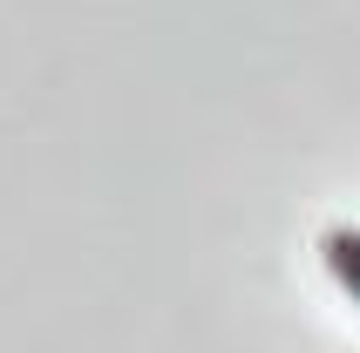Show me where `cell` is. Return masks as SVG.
<instances>
[{
	"label": "cell",
	"mask_w": 360,
	"mask_h": 353,
	"mask_svg": "<svg viewBox=\"0 0 360 353\" xmlns=\"http://www.w3.org/2000/svg\"><path fill=\"white\" fill-rule=\"evenodd\" d=\"M320 258H326V272L340 278V293L360 306V224H333L320 238Z\"/></svg>",
	"instance_id": "6da1fadb"
}]
</instances>
